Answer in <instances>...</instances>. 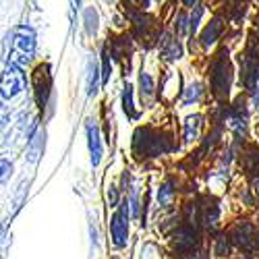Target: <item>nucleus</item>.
Segmentation results:
<instances>
[{"label":"nucleus","mask_w":259,"mask_h":259,"mask_svg":"<svg viewBox=\"0 0 259 259\" xmlns=\"http://www.w3.org/2000/svg\"><path fill=\"white\" fill-rule=\"evenodd\" d=\"M35 50V35L29 27H17L11 35V62L23 64Z\"/></svg>","instance_id":"f257e3e1"},{"label":"nucleus","mask_w":259,"mask_h":259,"mask_svg":"<svg viewBox=\"0 0 259 259\" xmlns=\"http://www.w3.org/2000/svg\"><path fill=\"white\" fill-rule=\"evenodd\" d=\"M23 90H25V73L21 71V64L9 62V67L0 77V94L5 98H15Z\"/></svg>","instance_id":"f03ea898"},{"label":"nucleus","mask_w":259,"mask_h":259,"mask_svg":"<svg viewBox=\"0 0 259 259\" xmlns=\"http://www.w3.org/2000/svg\"><path fill=\"white\" fill-rule=\"evenodd\" d=\"M211 85H213V92L218 94V96L228 94V88H230V67H228V60L220 58L218 62L213 64Z\"/></svg>","instance_id":"7ed1b4c3"},{"label":"nucleus","mask_w":259,"mask_h":259,"mask_svg":"<svg viewBox=\"0 0 259 259\" xmlns=\"http://www.w3.org/2000/svg\"><path fill=\"white\" fill-rule=\"evenodd\" d=\"M110 234H112V243L114 247L122 249L128 243V218L122 215L120 211H116L110 218Z\"/></svg>","instance_id":"20e7f679"},{"label":"nucleus","mask_w":259,"mask_h":259,"mask_svg":"<svg viewBox=\"0 0 259 259\" xmlns=\"http://www.w3.org/2000/svg\"><path fill=\"white\" fill-rule=\"evenodd\" d=\"M88 143H90V154H92V164L98 166L102 160V141H100V131L98 126L90 120L88 122Z\"/></svg>","instance_id":"39448f33"},{"label":"nucleus","mask_w":259,"mask_h":259,"mask_svg":"<svg viewBox=\"0 0 259 259\" xmlns=\"http://www.w3.org/2000/svg\"><path fill=\"white\" fill-rule=\"evenodd\" d=\"M222 33V21L220 19H211L209 23L205 25V29L201 31V44L205 48H209L215 39H218V35Z\"/></svg>","instance_id":"423d86ee"},{"label":"nucleus","mask_w":259,"mask_h":259,"mask_svg":"<svg viewBox=\"0 0 259 259\" xmlns=\"http://www.w3.org/2000/svg\"><path fill=\"white\" fill-rule=\"evenodd\" d=\"M193 243H195V232H193L191 228H181V230L175 234V247H177L179 251L191 249Z\"/></svg>","instance_id":"0eeeda50"},{"label":"nucleus","mask_w":259,"mask_h":259,"mask_svg":"<svg viewBox=\"0 0 259 259\" xmlns=\"http://www.w3.org/2000/svg\"><path fill=\"white\" fill-rule=\"evenodd\" d=\"M199 126H201V116H189L185 122V139L193 141L199 133Z\"/></svg>","instance_id":"6e6552de"},{"label":"nucleus","mask_w":259,"mask_h":259,"mask_svg":"<svg viewBox=\"0 0 259 259\" xmlns=\"http://www.w3.org/2000/svg\"><path fill=\"white\" fill-rule=\"evenodd\" d=\"M88 94H96L98 92V67L94 62H90V67H88Z\"/></svg>","instance_id":"1a4fd4ad"},{"label":"nucleus","mask_w":259,"mask_h":259,"mask_svg":"<svg viewBox=\"0 0 259 259\" xmlns=\"http://www.w3.org/2000/svg\"><path fill=\"white\" fill-rule=\"evenodd\" d=\"M218 215H220L218 207H215V205H205V211H203V222H205V226L213 228L215 224H218Z\"/></svg>","instance_id":"9d476101"},{"label":"nucleus","mask_w":259,"mask_h":259,"mask_svg":"<svg viewBox=\"0 0 259 259\" xmlns=\"http://www.w3.org/2000/svg\"><path fill=\"white\" fill-rule=\"evenodd\" d=\"M122 108H124L126 114L135 116V112H133V90H131V85H126L124 92H122Z\"/></svg>","instance_id":"9b49d317"},{"label":"nucleus","mask_w":259,"mask_h":259,"mask_svg":"<svg viewBox=\"0 0 259 259\" xmlns=\"http://www.w3.org/2000/svg\"><path fill=\"white\" fill-rule=\"evenodd\" d=\"M139 85H141V96H152L154 94V81L147 73H141L139 75Z\"/></svg>","instance_id":"f8f14e48"},{"label":"nucleus","mask_w":259,"mask_h":259,"mask_svg":"<svg viewBox=\"0 0 259 259\" xmlns=\"http://www.w3.org/2000/svg\"><path fill=\"white\" fill-rule=\"evenodd\" d=\"M172 195H175V189H172V185H170V183H164V185L160 187V191H158V201H160L162 205H166V203L172 199Z\"/></svg>","instance_id":"ddd939ff"},{"label":"nucleus","mask_w":259,"mask_h":259,"mask_svg":"<svg viewBox=\"0 0 259 259\" xmlns=\"http://www.w3.org/2000/svg\"><path fill=\"white\" fill-rule=\"evenodd\" d=\"M201 98V85L195 83V85H191V88L187 90V96H185V104H191V102H197Z\"/></svg>","instance_id":"4468645a"},{"label":"nucleus","mask_w":259,"mask_h":259,"mask_svg":"<svg viewBox=\"0 0 259 259\" xmlns=\"http://www.w3.org/2000/svg\"><path fill=\"white\" fill-rule=\"evenodd\" d=\"M228 251H230V247H228V241L224 239V236H218V241H215V255L224 257V255H228Z\"/></svg>","instance_id":"2eb2a0df"},{"label":"nucleus","mask_w":259,"mask_h":259,"mask_svg":"<svg viewBox=\"0 0 259 259\" xmlns=\"http://www.w3.org/2000/svg\"><path fill=\"white\" fill-rule=\"evenodd\" d=\"M177 29H179V33H187L189 31V23H187V17L181 13L179 17H177Z\"/></svg>","instance_id":"dca6fc26"},{"label":"nucleus","mask_w":259,"mask_h":259,"mask_svg":"<svg viewBox=\"0 0 259 259\" xmlns=\"http://www.w3.org/2000/svg\"><path fill=\"white\" fill-rule=\"evenodd\" d=\"M11 172V162L9 160H0V183H3Z\"/></svg>","instance_id":"f3484780"},{"label":"nucleus","mask_w":259,"mask_h":259,"mask_svg":"<svg viewBox=\"0 0 259 259\" xmlns=\"http://www.w3.org/2000/svg\"><path fill=\"white\" fill-rule=\"evenodd\" d=\"M108 201H110L112 207H116L118 203V193H116V187H110V191H108Z\"/></svg>","instance_id":"a211bd4d"},{"label":"nucleus","mask_w":259,"mask_h":259,"mask_svg":"<svg viewBox=\"0 0 259 259\" xmlns=\"http://www.w3.org/2000/svg\"><path fill=\"white\" fill-rule=\"evenodd\" d=\"M183 3H185V7L193 9V7H197V3H199V0H183Z\"/></svg>","instance_id":"6ab92c4d"},{"label":"nucleus","mask_w":259,"mask_h":259,"mask_svg":"<svg viewBox=\"0 0 259 259\" xmlns=\"http://www.w3.org/2000/svg\"><path fill=\"white\" fill-rule=\"evenodd\" d=\"M257 191H259V181H257Z\"/></svg>","instance_id":"aec40b11"},{"label":"nucleus","mask_w":259,"mask_h":259,"mask_svg":"<svg viewBox=\"0 0 259 259\" xmlns=\"http://www.w3.org/2000/svg\"><path fill=\"white\" fill-rule=\"evenodd\" d=\"M75 3H77V5H79V3H81V0H75Z\"/></svg>","instance_id":"412c9836"}]
</instances>
